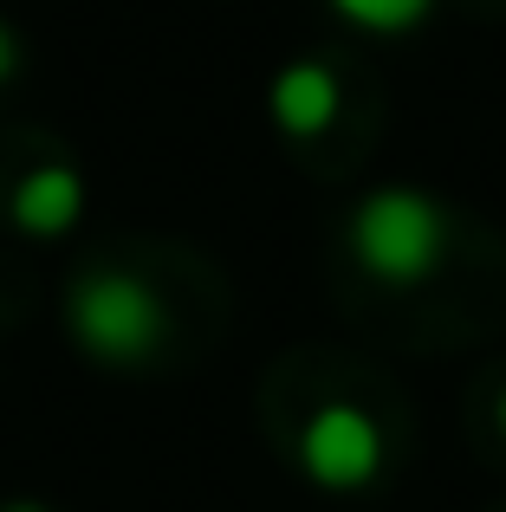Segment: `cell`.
<instances>
[{"mask_svg":"<svg viewBox=\"0 0 506 512\" xmlns=\"http://www.w3.org/2000/svg\"><path fill=\"white\" fill-rule=\"evenodd\" d=\"M266 117H273L279 137L318 143L344 117V78L331 72L325 59H292V65H279L273 85H266Z\"/></svg>","mask_w":506,"mask_h":512,"instance_id":"4","label":"cell"},{"mask_svg":"<svg viewBox=\"0 0 506 512\" xmlns=\"http://www.w3.org/2000/svg\"><path fill=\"white\" fill-rule=\"evenodd\" d=\"M7 214L26 240H65L78 221H85V175L72 163H39L13 182Z\"/></svg>","mask_w":506,"mask_h":512,"instance_id":"5","label":"cell"},{"mask_svg":"<svg viewBox=\"0 0 506 512\" xmlns=\"http://www.w3.org/2000/svg\"><path fill=\"white\" fill-rule=\"evenodd\" d=\"M494 415H500V435H506V389H500V402H494Z\"/></svg>","mask_w":506,"mask_h":512,"instance_id":"9","label":"cell"},{"mask_svg":"<svg viewBox=\"0 0 506 512\" xmlns=\"http://www.w3.org/2000/svg\"><path fill=\"white\" fill-rule=\"evenodd\" d=\"M20 59H26V52H20V33L0 20V85H13V78H20Z\"/></svg>","mask_w":506,"mask_h":512,"instance_id":"7","label":"cell"},{"mask_svg":"<svg viewBox=\"0 0 506 512\" xmlns=\"http://www.w3.org/2000/svg\"><path fill=\"white\" fill-rule=\"evenodd\" d=\"M65 331L104 370H143L169 344V305L130 266H91L65 292Z\"/></svg>","mask_w":506,"mask_h":512,"instance_id":"2","label":"cell"},{"mask_svg":"<svg viewBox=\"0 0 506 512\" xmlns=\"http://www.w3.org/2000/svg\"><path fill=\"white\" fill-rule=\"evenodd\" d=\"M448 240H455L448 208L429 195V188H416V182L370 188V195L351 208V221H344L351 260L364 266L377 286H396V292H409V286H422V279L442 273Z\"/></svg>","mask_w":506,"mask_h":512,"instance_id":"1","label":"cell"},{"mask_svg":"<svg viewBox=\"0 0 506 512\" xmlns=\"http://www.w3.org/2000/svg\"><path fill=\"white\" fill-rule=\"evenodd\" d=\"M325 7L338 13L344 26L370 33V39H403L435 13V0H325Z\"/></svg>","mask_w":506,"mask_h":512,"instance_id":"6","label":"cell"},{"mask_svg":"<svg viewBox=\"0 0 506 512\" xmlns=\"http://www.w3.org/2000/svg\"><path fill=\"white\" fill-rule=\"evenodd\" d=\"M0 512H52V506H46V500H7Z\"/></svg>","mask_w":506,"mask_h":512,"instance_id":"8","label":"cell"},{"mask_svg":"<svg viewBox=\"0 0 506 512\" xmlns=\"http://www.w3.org/2000/svg\"><path fill=\"white\" fill-rule=\"evenodd\" d=\"M383 454L390 441H383L377 415L357 402H318L299 428V467L325 493H364L383 474Z\"/></svg>","mask_w":506,"mask_h":512,"instance_id":"3","label":"cell"}]
</instances>
